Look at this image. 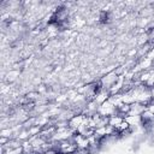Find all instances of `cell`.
<instances>
[{"mask_svg":"<svg viewBox=\"0 0 154 154\" xmlns=\"http://www.w3.org/2000/svg\"><path fill=\"white\" fill-rule=\"evenodd\" d=\"M19 75V71H17V70H11L6 76H7V81H14L16 79V77Z\"/></svg>","mask_w":154,"mask_h":154,"instance_id":"5b68a950","label":"cell"},{"mask_svg":"<svg viewBox=\"0 0 154 154\" xmlns=\"http://www.w3.org/2000/svg\"><path fill=\"white\" fill-rule=\"evenodd\" d=\"M22 154H25V153H22Z\"/></svg>","mask_w":154,"mask_h":154,"instance_id":"30bf717a","label":"cell"},{"mask_svg":"<svg viewBox=\"0 0 154 154\" xmlns=\"http://www.w3.org/2000/svg\"><path fill=\"white\" fill-rule=\"evenodd\" d=\"M123 120H124V118H123L122 116H119L118 113H116V114L108 117V124L112 125L114 129H117V128L119 126V124H120Z\"/></svg>","mask_w":154,"mask_h":154,"instance_id":"277c9868","label":"cell"},{"mask_svg":"<svg viewBox=\"0 0 154 154\" xmlns=\"http://www.w3.org/2000/svg\"><path fill=\"white\" fill-rule=\"evenodd\" d=\"M97 113H99L101 117H107V118H108V117H111V116H113V114L117 113V107L113 106V105L107 100V101H105L103 103H101V105L99 106Z\"/></svg>","mask_w":154,"mask_h":154,"instance_id":"7a4b0ae2","label":"cell"},{"mask_svg":"<svg viewBox=\"0 0 154 154\" xmlns=\"http://www.w3.org/2000/svg\"><path fill=\"white\" fill-rule=\"evenodd\" d=\"M109 96H111V94H109V91H108L107 89L100 88V89L96 91V94L94 95V99H93V100H95L99 105H101V103H103L105 101H107V100L109 99Z\"/></svg>","mask_w":154,"mask_h":154,"instance_id":"3957f363","label":"cell"},{"mask_svg":"<svg viewBox=\"0 0 154 154\" xmlns=\"http://www.w3.org/2000/svg\"><path fill=\"white\" fill-rule=\"evenodd\" d=\"M146 58H148L149 60H152V61L154 63V45H152L150 49H149V51H148V53L146 54Z\"/></svg>","mask_w":154,"mask_h":154,"instance_id":"8992f818","label":"cell"},{"mask_svg":"<svg viewBox=\"0 0 154 154\" xmlns=\"http://www.w3.org/2000/svg\"><path fill=\"white\" fill-rule=\"evenodd\" d=\"M118 75L116 73V71H112V72H108L106 75H103L100 79H99V84H100V88L102 89H109L117 81H118Z\"/></svg>","mask_w":154,"mask_h":154,"instance_id":"6da1fadb","label":"cell"},{"mask_svg":"<svg viewBox=\"0 0 154 154\" xmlns=\"http://www.w3.org/2000/svg\"><path fill=\"white\" fill-rule=\"evenodd\" d=\"M46 90H47V88H46V85H43V84H41V85L38 87V89H37V93H38V94H43V93H46Z\"/></svg>","mask_w":154,"mask_h":154,"instance_id":"9c48e42d","label":"cell"},{"mask_svg":"<svg viewBox=\"0 0 154 154\" xmlns=\"http://www.w3.org/2000/svg\"><path fill=\"white\" fill-rule=\"evenodd\" d=\"M149 22H150L149 18H141V19L138 20V25H140L141 28H143V26H147V24H148Z\"/></svg>","mask_w":154,"mask_h":154,"instance_id":"52a82bcc","label":"cell"},{"mask_svg":"<svg viewBox=\"0 0 154 154\" xmlns=\"http://www.w3.org/2000/svg\"><path fill=\"white\" fill-rule=\"evenodd\" d=\"M147 109H148V111H150L152 113H154V99H153V100L147 105Z\"/></svg>","mask_w":154,"mask_h":154,"instance_id":"ba28073f","label":"cell"}]
</instances>
